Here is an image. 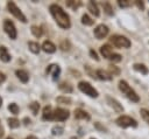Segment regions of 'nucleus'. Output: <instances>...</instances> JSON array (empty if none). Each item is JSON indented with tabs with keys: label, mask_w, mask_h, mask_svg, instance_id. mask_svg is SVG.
Masks as SVG:
<instances>
[{
	"label": "nucleus",
	"mask_w": 149,
	"mask_h": 139,
	"mask_svg": "<svg viewBox=\"0 0 149 139\" xmlns=\"http://www.w3.org/2000/svg\"><path fill=\"white\" fill-rule=\"evenodd\" d=\"M6 79V76H5V74H2V72H0V84L3 82Z\"/></svg>",
	"instance_id": "38"
},
{
	"label": "nucleus",
	"mask_w": 149,
	"mask_h": 139,
	"mask_svg": "<svg viewBox=\"0 0 149 139\" xmlns=\"http://www.w3.org/2000/svg\"><path fill=\"white\" fill-rule=\"evenodd\" d=\"M141 116H142L143 120H144L146 123L149 124V110H147V109H142V110H141Z\"/></svg>",
	"instance_id": "28"
},
{
	"label": "nucleus",
	"mask_w": 149,
	"mask_h": 139,
	"mask_svg": "<svg viewBox=\"0 0 149 139\" xmlns=\"http://www.w3.org/2000/svg\"><path fill=\"white\" fill-rule=\"evenodd\" d=\"M8 125L10 128H16L20 126V120L16 118H9L8 119Z\"/></svg>",
	"instance_id": "23"
},
{
	"label": "nucleus",
	"mask_w": 149,
	"mask_h": 139,
	"mask_svg": "<svg viewBox=\"0 0 149 139\" xmlns=\"http://www.w3.org/2000/svg\"><path fill=\"white\" fill-rule=\"evenodd\" d=\"M26 139H37V138H36L35 135H29V137H27Z\"/></svg>",
	"instance_id": "41"
},
{
	"label": "nucleus",
	"mask_w": 149,
	"mask_h": 139,
	"mask_svg": "<svg viewBox=\"0 0 149 139\" xmlns=\"http://www.w3.org/2000/svg\"><path fill=\"white\" fill-rule=\"evenodd\" d=\"M8 110L10 111V113H14V114H17V113H19V106H17V104H15V103L9 104V105H8Z\"/></svg>",
	"instance_id": "27"
},
{
	"label": "nucleus",
	"mask_w": 149,
	"mask_h": 139,
	"mask_svg": "<svg viewBox=\"0 0 149 139\" xmlns=\"http://www.w3.org/2000/svg\"><path fill=\"white\" fill-rule=\"evenodd\" d=\"M24 121H26V123H24V124H28V123H30V120H29V119H28V118H26V119H24Z\"/></svg>",
	"instance_id": "42"
},
{
	"label": "nucleus",
	"mask_w": 149,
	"mask_h": 139,
	"mask_svg": "<svg viewBox=\"0 0 149 139\" xmlns=\"http://www.w3.org/2000/svg\"><path fill=\"white\" fill-rule=\"evenodd\" d=\"M69 118V111L65 110V109H62V107H57L54 112V119L58 120V121H63V120H66Z\"/></svg>",
	"instance_id": "9"
},
{
	"label": "nucleus",
	"mask_w": 149,
	"mask_h": 139,
	"mask_svg": "<svg viewBox=\"0 0 149 139\" xmlns=\"http://www.w3.org/2000/svg\"><path fill=\"white\" fill-rule=\"evenodd\" d=\"M0 60L3 62H9L10 61V55L7 51L6 47H0Z\"/></svg>",
	"instance_id": "17"
},
{
	"label": "nucleus",
	"mask_w": 149,
	"mask_h": 139,
	"mask_svg": "<svg viewBox=\"0 0 149 139\" xmlns=\"http://www.w3.org/2000/svg\"><path fill=\"white\" fill-rule=\"evenodd\" d=\"M1 104H2V99H1V97H0V106H1Z\"/></svg>",
	"instance_id": "43"
},
{
	"label": "nucleus",
	"mask_w": 149,
	"mask_h": 139,
	"mask_svg": "<svg viewBox=\"0 0 149 139\" xmlns=\"http://www.w3.org/2000/svg\"><path fill=\"white\" fill-rule=\"evenodd\" d=\"M74 118H76V119H86V120H88V119H90V116H88L87 112H85L84 110H81V109H76V110H74Z\"/></svg>",
	"instance_id": "16"
},
{
	"label": "nucleus",
	"mask_w": 149,
	"mask_h": 139,
	"mask_svg": "<svg viewBox=\"0 0 149 139\" xmlns=\"http://www.w3.org/2000/svg\"><path fill=\"white\" fill-rule=\"evenodd\" d=\"M42 118L44 119V120H51L52 118H54V112H52V110H51V106H45L44 109H43V114H42Z\"/></svg>",
	"instance_id": "15"
},
{
	"label": "nucleus",
	"mask_w": 149,
	"mask_h": 139,
	"mask_svg": "<svg viewBox=\"0 0 149 139\" xmlns=\"http://www.w3.org/2000/svg\"><path fill=\"white\" fill-rule=\"evenodd\" d=\"M90 55H91V56H92V57H93V58H94L95 61H98V60H99V57H98L97 53H95V51H94L93 49H91V50H90Z\"/></svg>",
	"instance_id": "37"
},
{
	"label": "nucleus",
	"mask_w": 149,
	"mask_h": 139,
	"mask_svg": "<svg viewBox=\"0 0 149 139\" xmlns=\"http://www.w3.org/2000/svg\"><path fill=\"white\" fill-rule=\"evenodd\" d=\"M107 102L109 103V105L116 111V112H122L123 111V107L121 106V104L118 102V100H115L114 98H111V97H107Z\"/></svg>",
	"instance_id": "13"
},
{
	"label": "nucleus",
	"mask_w": 149,
	"mask_h": 139,
	"mask_svg": "<svg viewBox=\"0 0 149 139\" xmlns=\"http://www.w3.org/2000/svg\"><path fill=\"white\" fill-rule=\"evenodd\" d=\"M42 49L45 51V53H49V54H52L56 51V46L50 42V41H44L43 44H42Z\"/></svg>",
	"instance_id": "12"
},
{
	"label": "nucleus",
	"mask_w": 149,
	"mask_h": 139,
	"mask_svg": "<svg viewBox=\"0 0 149 139\" xmlns=\"http://www.w3.org/2000/svg\"><path fill=\"white\" fill-rule=\"evenodd\" d=\"M93 33H94V36L98 40H101V39H104V37L107 36V34H108V27L105 26V25H99V26H97L94 28V32Z\"/></svg>",
	"instance_id": "8"
},
{
	"label": "nucleus",
	"mask_w": 149,
	"mask_h": 139,
	"mask_svg": "<svg viewBox=\"0 0 149 139\" xmlns=\"http://www.w3.org/2000/svg\"><path fill=\"white\" fill-rule=\"evenodd\" d=\"M109 60H111L112 62H120V61L122 60V57H121V55H119V54H113V55L109 57Z\"/></svg>",
	"instance_id": "32"
},
{
	"label": "nucleus",
	"mask_w": 149,
	"mask_h": 139,
	"mask_svg": "<svg viewBox=\"0 0 149 139\" xmlns=\"http://www.w3.org/2000/svg\"><path fill=\"white\" fill-rule=\"evenodd\" d=\"M16 76H17V78H19L22 83H27L28 79H29V75H28V72H27L26 70H22V69L16 70Z\"/></svg>",
	"instance_id": "14"
},
{
	"label": "nucleus",
	"mask_w": 149,
	"mask_h": 139,
	"mask_svg": "<svg viewBox=\"0 0 149 139\" xmlns=\"http://www.w3.org/2000/svg\"><path fill=\"white\" fill-rule=\"evenodd\" d=\"M78 89H79L81 92H84L85 95H87V96H90V97H92V98H97V97H98V91H97L88 82H85V81L79 82V83H78Z\"/></svg>",
	"instance_id": "3"
},
{
	"label": "nucleus",
	"mask_w": 149,
	"mask_h": 139,
	"mask_svg": "<svg viewBox=\"0 0 149 139\" xmlns=\"http://www.w3.org/2000/svg\"><path fill=\"white\" fill-rule=\"evenodd\" d=\"M56 100H57V103H62V104H70L71 103V99L69 97H63V96L57 97Z\"/></svg>",
	"instance_id": "30"
},
{
	"label": "nucleus",
	"mask_w": 149,
	"mask_h": 139,
	"mask_svg": "<svg viewBox=\"0 0 149 139\" xmlns=\"http://www.w3.org/2000/svg\"><path fill=\"white\" fill-rule=\"evenodd\" d=\"M61 48H62V50H69V42L63 41L61 44Z\"/></svg>",
	"instance_id": "36"
},
{
	"label": "nucleus",
	"mask_w": 149,
	"mask_h": 139,
	"mask_svg": "<svg viewBox=\"0 0 149 139\" xmlns=\"http://www.w3.org/2000/svg\"><path fill=\"white\" fill-rule=\"evenodd\" d=\"M59 89L63 90L64 92H71V91H72V88H71L68 83H62V84L59 85Z\"/></svg>",
	"instance_id": "31"
},
{
	"label": "nucleus",
	"mask_w": 149,
	"mask_h": 139,
	"mask_svg": "<svg viewBox=\"0 0 149 139\" xmlns=\"http://www.w3.org/2000/svg\"><path fill=\"white\" fill-rule=\"evenodd\" d=\"M111 43H113V46H115L116 48H129L130 47V41L122 35H113L111 37Z\"/></svg>",
	"instance_id": "5"
},
{
	"label": "nucleus",
	"mask_w": 149,
	"mask_h": 139,
	"mask_svg": "<svg viewBox=\"0 0 149 139\" xmlns=\"http://www.w3.org/2000/svg\"><path fill=\"white\" fill-rule=\"evenodd\" d=\"M88 11L94 15V16H99V9H98V6L94 1H90L88 2Z\"/></svg>",
	"instance_id": "19"
},
{
	"label": "nucleus",
	"mask_w": 149,
	"mask_h": 139,
	"mask_svg": "<svg viewBox=\"0 0 149 139\" xmlns=\"http://www.w3.org/2000/svg\"><path fill=\"white\" fill-rule=\"evenodd\" d=\"M102 7H104V11H105V13L107 15H113V8H112V6L108 2H105L102 5Z\"/></svg>",
	"instance_id": "26"
},
{
	"label": "nucleus",
	"mask_w": 149,
	"mask_h": 139,
	"mask_svg": "<svg viewBox=\"0 0 149 139\" xmlns=\"http://www.w3.org/2000/svg\"><path fill=\"white\" fill-rule=\"evenodd\" d=\"M108 71H109V75H111V76H115V75H119V72H120L119 68H116L115 65H109V68H108Z\"/></svg>",
	"instance_id": "29"
},
{
	"label": "nucleus",
	"mask_w": 149,
	"mask_h": 139,
	"mask_svg": "<svg viewBox=\"0 0 149 139\" xmlns=\"http://www.w3.org/2000/svg\"><path fill=\"white\" fill-rule=\"evenodd\" d=\"M3 29H5L6 34H7L12 40L16 39V29H15L14 23H13L10 20H8V19L5 20V22H3Z\"/></svg>",
	"instance_id": "7"
},
{
	"label": "nucleus",
	"mask_w": 149,
	"mask_h": 139,
	"mask_svg": "<svg viewBox=\"0 0 149 139\" xmlns=\"http://www.w3.org/2000/svg\"><path fill=\"white\" fill-rule=\"evenodd\" d=\"M50 13L51 15L54 16L55 21L57 22V25L61 27V28H64V29H68L70 28L71 23H70V18L69 15L63 11V8L56 4H52L50 6Z\"/></svg>",
	"instance_id": "1"
},
{
	"label": "nucleus",
	"mask_w": 149,
	"mask_h": 139,
	"mask_svg": "<svg viewBox=\"0 0 149 139\" xmlns=\"http://www.w3.org/2000/svg\"><path fill=\"white\" fill-rule=\"evenodd\" d=\"M63 132V126H55L52 128V134L56 135V134H62Z\"/></svg>",
	"instance_id": "33"
},
{
	"label": "nucleus",
	"mask_w": 149,
	"mask_h": 139,
	"mask_svg": "<svg viewBox=\"0 0 149 139\" xmlns=\"http://www.w3.org/2000/svg\"><path fill=\"white\" fill-rule=\"evenodd\" d=\"M100 53H101V55H102L104 57H106V58H108V60H109V57L114 54L113 50H112V48H111V46H108V44L101 46V47H100Z\"/></svg>",
	"instance_id": "11"
},
{
	"label": "nucleus",
	"mask_w": 149,
	"mask_h": 139,
	"mask_svg": "<svg viewBox=\"0 0 149 139\" xmlns=\"http://www.w3.org/2000/svg\"><path fill=\"white\" fill-rule=\"evenodd\" d=\"M115 123H116L118 126L123 127V128H126V127H136L137 126L136 120L132 117H128V116H120L115 120Z\"/></svg>",
	"instance_id": "4"
},
{
	"label": "nucleus",
	"mask_w": 149,
	"mask_h": 139,
	"mask_svg": "<svg viewBox=\"0 0 149 139\" xmlns=\"http://www.w3.org/2000/svg\"><path fill=\"white\" fill-rule=\"evenodd\" d=\"M59 72H61V68H59L57 64H50V65L47 68V74L51 75L54 81H56V79L58 78Z\"/></svg>",
	"instance_id": "10"
},
{
	"label": "nucleus",
	"mask_w": 149,
	"mask_h": 139,
	"mask_svg": "<svg viewBox=\"0 0 149 139\" xmlns=\"http://www.w3.org/2000/svg\"><path fill=\"white\" fill-rule=\"evenodd\" d=\"M134 70H136V71H139V72H141L143 75H147L148 74V68L144 64H140V63L134 64Z\"/></svg>",
	"instance_id": "20"
},
{
	"label": "nucleus",
	"mask_w": 149,
	"mask_h": 139,
	"mask_svg": "<svg viewBox=\"0 0 149 139\" xmlns=\"http://www.w3.org/2000/svg\"><path fill=\"white\" fill-rule=\"evenodd\" d=\"M7 139H13V138H7Z\"/></svg>",
	"instance_id": "44"
},
{
	"label": "nucleus",
	"mask_w": 149,
	"mask_h": 139,
	"mask_svg": "<svg viewBox=\"0 0 149 139\" xmlns=\"http://www.w3.org/2000/svg\"><path fill=\"white\" fill-rule=\"evenodd\" d=\"M95 76H97L99 79H102V81H108V79L112 78V76L109 75V72L104 71V70H97Z\"/></svg>",
	"instance_id": "18"
},
{
	"label": "nucleus",
	"mask_w": 149,
	"mask_h": 139,
	"mask_svg": "<svg viewBox=\"0 0 149 139\" xmlns=\"http://www.w3.org/2000/svg\"><path fill=\"white\" fill-rule=\"evenodd\" d=\"M135 4H136V5H137V7H139V8H141V9L144 7V6H143V4H142V2H140V1H135Z\"/></svg>",
	"instance_id": "39"
},
{
	"label": "nucleus",
	"mask_w": 149,
	"mask_h": 139,
	"mask_svg": "<svg viewBox=\"0 0 149 139\" xmlns=\"http://www.w3.org/2000/svg\"><path fill=\"white\" fill-rule=\"evenodd\" d=\"M66 5H68L69 7H72L73 9H76L78 6H80V2H79V1H78V2H76V1L70 0V1H68V2H66Z\"/></svg>",
	"instance_id": "34"
},
{
	"label": "nucleus",
	"mask_w": 149,
	"mask_h": 139,
	"mask_svg": "<svg viewBox=\"0 0 149 139\" xmlns=\"http://www.w3.org/2000/svg\"><path fill=\"white\" fill-rule=\"evenodd\" d=\"M119 89H120V91H122V93H125L126 97H127L128 99H130L132 102L137 103V102L140 100L139 95L129 86V84H128L126 81H120V82H119Z\"/></svg>",
	"instance_id": "2"
},
{
	"label": "nucleus",
	"mask_w": 149,
	"mask_h": 139,
	"mask_svg": "<svg viewBox=\"0 0 149 139\" xmlns=\"http://www.w3.org/2000/svg\"><path fill=\"white\" fill-rule=\"evenodd\" d=\"M118 4H119L120 7H128L130 5V2L127 1V0H120V1H118Z\"/></svg>",
	"instance_id": "35"
},
{
	"label": "nucleus",
	"mask_w": 149,
	"mask_h": 139,
	"mask_svg": "<svg viewBox=\"0 0 149 139\" xmlns=\"http://www.w3.org/2000/svg\"><path fill=\"white\" fill-rule=\"evenodd\" d=\"M31 33L36 37H41L42 36V29H41V27H37V26H31Z\"/></svg>",
	"instance_id": "25"
},
{
	"label": "nucleus",
	"mask_w": 149,
	"mask_h": 139,
	"mask_svg": "<svg viewBox=\"0 0 149 139\" xmlns=\"http://www.w3.org/2000/svg\"><path fill=\"white\" fill-rule=\"evenodd\" d=\"M91 139H94V138H91Z\"/></svg>",
	"instance_id": "45"
},
{
	"label": "nucleus",
	"mask_w": 149,
	"mask_h": 139,
	"mask_svg": "<svg viewBox=\"0 0 149 139\" xmlns=\"http://www.w3.org/2000/svg\"><path fill=\"white\" fill-rule=\"evenodd\" d=\"M81 23L85 25V26H92L94 23V20H92L87 14H84L81 16Z\"/></svg>",
	"instance_id": "22"
},
{
	"label": "nucleus",
	"mask_w": 149,
	"mask_h": 139,
	"mask_svg": "<svg viewBox=\"0 0 149 139\" xmlns=\"http://www.w3.org/2000/svg\"><path fill=\"white\" fill-rule=\"evenodd\" d=\"M3 135V128H2V125H1V123H0V138Z\"/></svg>",
	"instance_id": "40"
},
{
	"label": "nucleus",
	"mask_w": 149,
	"mask_h": 139,
	"mask_svg": "<svg viewBox=\"0 0 149 139\" xmlns=\"http://www.w3.org/2000/svg\"><path fill=\"white\" fill-rule=\"evenodd\" d=\"M29 109L31 110V112H33V114H37L38 113V109H40V104L37 103V102H33L31 104H29Z\"/></svg>",
	"instance_id": "24"
},
{
	"label": "nucleus",
	"mask_w": 149,
	"mask_h": 139,
	"mask_svg": "<svg viewBox=\"0 0 149 139\" xmlns=\"http://www.w3.org/2000/svg\"><path fill=\"white\" fill-rule=\"evenodd\" d=\"M28 47H29L31 53H34V54H38L40 53V44L37 42H29Z\"/></svg>",
	"instance_id": "21"
},
{
	"label": "nucleus",
	"mask_w": 149,
	"mask_h": 139,
	"mask_svg": "<svg viewBox=\"0 0 149 139\" xmlns=\"http://www.w3.org/2000/svg\"><path fill=\"white\" fill-rule=\"evenodd\" d=\"M7 7H8L9 13H10V14H13L16 19H19V20H20V21H22V22H27L26 16H24V15H23V13L20 11V8L15 5V2H13V1H8V2H7Z\"/></svg>",
	"instance_id": "6"
}]
</instances>
